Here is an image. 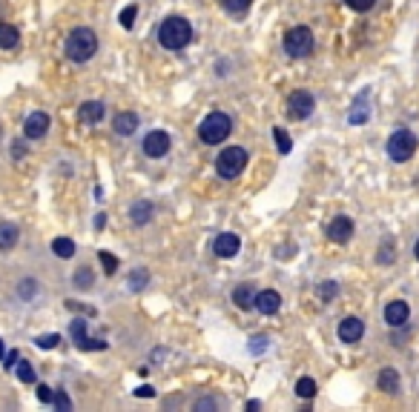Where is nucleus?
Instances as JSON below:
<instances>
[{
	"mask_svg": "<svg viewBox=\"0 0 419 412\" xmlns=\"http://www.w3.org/2000/svg\"><path fill=\"white\" fill-rule=\"evenodd\" d=\"M193 40V26H190V20L187 17H164V23L158 26V43L164 46V49L170 52H181V49H187Z\"/></svg>",
	"mask_w": 419,
	"mask_h": 412,
	"instance_id": "nucleus-1",
	"label": "nucleus"
},
{
	"mask_svg": "<svg viewBox=\"0 0 419 412\" xmlns=\"http://www.w3.org/2000/svg\"><path fill=\"white\" fill-rule=\"evenodd\" d=\"M95 49H98V38H95V32L86 29V26L75 29L72 35L66 38V58L75 60V63L89 60L92 55H95Z\"/></svg>",
	"mask_w": 419,
	"mask_h": 412,
	"instance_id": "nucleus-2",
	"label": "nucleus"
},
{
	"mask_svg": "<svg viewBox=\"0 0 419 412\" xmlns=\"http://www.w3.org/2000/svg\"><path fill=\"white\" fill-rule=\"evenodd\" d=\"M232 129V120L227 112H209L201 126H198V138L207 143V147H216V143H221Z\"/></svg>",
	"mask_w": 419,
	"mask_h": 412,
	"instance_id": "nucleus-3",
	"label": "nucleus"
},
{
	"mask_svg": "<svg viewBox=\"0 0 419 412\" xmlns=\"http://www.w3.org/2000/svg\"><path fill=\"white\" fill-rule=\"evenodd\" d=\"M247 149L242 147H227L219 158H216V172L224 178V181H232V178H239L244 172V166H247Z\"/></svg>",
	"mask_w": 419,
	"mask_h": 412,
	"instance_id": "nucleus-4",
	"label": "nucleus"
},
{
	"mask_svg": "<svg viewBox=\"0 0 419 412\" xmlns=\"http://www.w3.org/2000/svg\"><path fill=\"white\" fill-rule=\"evenodd\" d=\"M313 46H316V40H313V32H310L308 26H293V29L285 35V52H287V58H293V60L308 58V55L313 52Z\"/></svg>",
	"mask_w": 419,
	"mask_h": 412,
	"instance_id": "nucleus-5",
	"label": "nucleus"
},
{
	"mask_svg": "<svg viewBox=\"0 0 419 412\" xmlns=\"http://www.w3.org/2000/svg\"><path fill=\"white\" fill-rule=\"evenodd\" d=\"M416 152V135L411 129H397L388 138V158L393 163H405Z\"/></svg>",
	"mask_w": 419,
	"mask_h": 412,
	"instance_id": "nucleus-6",
	"label": "nucleus"
},
{
	"mask_svg": "<svg viewBox=\"0 0 419 412\" xmlns=\"http://www.w3.org/2000/svg\"><path fill=\"white\" fill-rule=\"evenodd\" d=\"M69 332H72V341L84 349V352H101V349H106L109 344L106 341H101V338H89L86 335V318H72V327H69Z\"/></svg>",
	"mask_w": 419,
	"mask_h": 412,
	"instance_id": "nucleus-7",
	"label": "nucleus"
},
{
	"mask_svg": "<svg viewBox=\"0 0 419 412\" xmlns=\"http://www.w3.org/2000/svg\"><path fill=\"white\" fill-rule=\"evenodd\" d=\"M313 109H316V98H313L310 92L299 89V92H293V94H290V101H287V112H290V117L305 120V117H310V115H313Z\"/></svg>",
	"mask_w": 419,
	"mask_h": 412,
	"instance_id": "nucleus-8",
	"label": "nucleus"
},
{
	"mask_svg": "<svg viewBox=\"0 0 419 412\" xmlns=\"http://www.w3.org/2000/svg\"><path fill=\"white\" fill-rule=\"evenodd\" d=\"M328 238L333 240V244H347V240L354 238V221L347 215H336L328 224Z\"/></svg>",
	"mask_w": 419,
	"mask_h": 412,
	"instance_id": "nucleus-9",
	"label": "nucleus"
},
{
	"mask_svg": "<svg viewBox=\"0 0 419 412\" xmlns=\"http://www.w3.org/2000/svg\"><path fill=\"white\" fill-rule=\"evenodd\" d=\"M170 135L167 132H161V129H155V132H150L147 138H144V155H150V158H164L167 152H170Z\"/></svg>",
	"mask_w": 419,
	"mask_h": 412,
	"instance_id": "nucleus-10",
	"label": "nucleus"
},
{
	"mask_svg": "<svg viewBox=\"0 0 419 412\" xmlns=\"http://www.w3.org/2000/svg\"><path fill=\"white\" fill-rule=\"evenodd\" d=\"M239 249H242V240H239V235H232V232H221V235L213 240V252H216L219 258H236Z\"/></svg>",
	"mask_w": 419,
	"mask_h": 412,
	"instance_id": "nucleus-11",
	"label": "nucleus"
},
{
	"mask_svg": "<svg viewBox=\"0 0 419 412\" xmlns=\"http://www.w3.org/2000/svg\"><path fill=\"white\" fill-rule=\"evenodd\" d=\"M46 132H49V115H46V112H32V115L26 117V124H23V135L32 138V140H38V138H43Z\"/></svg>",
	"mask_w": 419,
	"mask_h": 412,
	"instance_id": "nucleus-12",
	"label": "nucleus"
},
{
	"mask_svg": "<svg viewBox=\"0 0 419 412\" xmlns=\"http://www.w3.org/2000/svg\"><path fill=\"white\" fill-rule=\"evenodd\" d=\"M362 335H365V324L359 321V318H342V324H339V341L342 344H356V341H362Z\"/></svg>",
	"mask_w": 419,
	"mask_h": 412,
	"instance_id": "nucleus-13",
	"label": "nucleus"
},
{
	"mask_svg": "<svg viewBox=\"0 0 419 412\" xmlns=\"http://www.w3.org/2000/svg\"><path fill=\"white\" fill-rule=\"evenodd\" d=\"M408 318H411V309H408L405 301H390L385 306V324L388 327H405Z\"/></svg>",
	"mask_w": 419,
	"mask_h": 412,
	"instance_id": "nucleus-14",
	"label": "nucleus"
},
{
	"mask_svg": "<svg viewBox=\"0 0 419 412\" xmlns=\"http://www.w3.org/2000/svg\"><path fill=\"white\" fill-rule=\"evenodd\" d=\"M278 306H282V295H278L276 289H262V292H255V309L262 315H276Z\"/></svg>",
	"mask_w": 419,
	"mask_h": 412,
	"instance_id": "nucleus-15",
	"label": "nucleus"
},
{
	"mask_svg": "<svg viewBox=\"0 0 419 412\" xmlns=\"http://www.w3.org/2000/svg\"><path fill=\"white\" fill-rule=\"evenodd\" d=\"M104 115H106V109H104V104H101V101H86V104H81V109H78V117L84 120L86 126L101 124Z\"/></svg>",
	"mask_w": 419,
	"mask_h": 412,
	"instance_id": "nucleus-16",
	"label": "nucleus"
},
{
	"mask_svg": "<svg viewBox=\"0 0 419 412\" xmlns=\"http://www.w3.org/2000/svg\"><path fill=\"white\" fill-rule=\"evenodd\" d=\"M152 215H155V206H152L150 201H138V204H132V209H129V221H132L135 226H147V224L152 221Z\"/></svg>",
	"mask_w": 419,
	"mask_h": 412,
	"instance_id": "nucleus-17",
	"label": "nucleus"
},
{
	"mask_svg": "<svg viewBox=\"0 0 419 412\" xmlns=\"http://www.w3.org/2000/svg\"><path fill=\"white\" fill-rule=\"evenodd\" d=\"M232 304H236L239 309H253L255 306V289L250 283H239L236 289H232Z\"/></svg>",
	"mask_w": 419,
	"mask_h": 412,
	"instance_id": "nucleus-18",
	"label": "nucleus"
},
{
	"mask_svg": "<svg viewBox=\"0 0 419 412\" xmlns=\"http://www.w3.org/2000/svg\"><path fill=\"white\" fill-rule=\"evenodd\" d=\"M367 115H370V109H367V92H362L359 98L354 101V106H351V112H347V120H351L354 126H362L365 120H367Z\"/></svg>",
	"mask_w": 419,
	"mask_h": 412,
	"instance_id": "nucleus-19",
	"label": "nucleus"
},
{
	"mask_svg": "<svg viewBox=\"0 0 419 412\" xmlns=\"http://www.w3.org/2000/svg\"><path fill=\"white\" fill-rule=\"evenodd\" d=\"M112 129H115V135H132L138 129V115L135 112H121L112 120Z\"/></svg>",
	"mask_w": 419,
	"mask_h": 412,
	"instance_id": "nucleus-20",
	"label": "nucleus"
},
{
	"mask_svg": "<svg viewBox=\"0 0 419 412\" xmlns=\"http://www.w3.org/2000/svg\"><path fill=\"white\" fill-rule=\"evenodd\" d=\"M17 46H20V32L12 26V23H0V49L12 52Z\"/></svg>",
	"mask_w": 419,
	"mask_h": 412,
	"instance_id": "nucleus-21",
	"label": "nucleus"
},
{
	"mask_svg": "<svg viewBox=\"0 0 419 412\" xmlns=\"http://www.w3.org/2000/svg\"><path fill=\"white\" fill-rule=\"evenodd\" d=\"M17 238H20V229L15 224H0V252L15 249Z\"/></svg>",
	"mask_w": 419,
	"mask_h": 412,
	"instance_id": "nucleus-22",
	"label": "nucleus"
},
{
	"mask_svg": "<svg viewBox=\"0 0 419 412\" xmlns=\"http://www.w3.org/2000/svg\"><path fill=\"white\" fill-rule=\"evenodd\" d=\"M377 386H379V390L382 393H397L400 390V372L397 370H382L379 372V378H377Z\"/></svg>",
	"mask_w": 419,
	"mask_h": 412,
	"instance_id": "nucleus-23",
	"label": "nucleus"
},
{
	"mask_svg": "<svg viewBox=\"0 0 419 412\" xmlns=\"http://www.w3.org/2000/svg\"><path fill=\"white\" fill-rule=\"evenodd\" d=\"M15 375H17V381H23V384H35V381H38L35 367H32L29 361H20V358H17V363H15Z\"/></svg>",
	"mask_w": 419,
	"mask_h": 412,
	"instance_id": "nucleus-24",
	"label": "nucleus"
},
{
	"mask_svg": "<svg viewBox=\"0 0 419 412\" xmlns=\"http://www.w3.org/2000/svg\"><path fill=\"white\" fill-rule=\"evenodd\" d=\"M52 252H55L58 258H72V255H75L72 238H55V240H52Z\"/></svg>",
	"mask_w": 419,
	"mask_h": 412,
	"instance_id": "nucleus-25",
	"label": "nucleus"
},
{
	"mask_svg": "<svg viewBox=\"0 0 419 412\" xmlns=\"http://www.w3.org/2000/svg\"><path fill=\"white\" fill-rule=\"evenodd\" d=\"M393 258H397V244H393V238H385L382 247H379L377 261H379L382 266H388V263H393Z\"/></svg>",
	"mask_w": 419,
	"mask_h": 412,
	"instance_id": "nucleus-26",
	"label": "nucleus"
},
{
	"mask_svg": "<svg viewBox=\"0 0 419 412\" xmlns=\"http://www.w3.org/2000/svg\"><path fill=\"white\" fill-rule=\"evenodd\" d=\"M273 138H276V149L282 152V155H290V149H293V140H290V135L285 132V129H273Z\"/></svg>",
	"mask_w": 419,
	"mask_h": 412,
	"instance_id": "nucleus-27",
	"label": "nucleus"
},
{
	"mask_svg": "<svg viewBox=\"0 0 419 412\" xmlns=\"http://www.w3.org/2000/svg\"><path fill=\"white\" fill-rule=\"evenodd\" d=\"M316 292H319V298H322L324 304H331V301L339 295V283H336V281H324V283H319Z\"/></svg>",
	"mask_w": 419,
	"mask_h": 412,
	"instance_id": "nucleus-28",
	"label": "nucleus"
},
{
	"mask_svg": "<svg viewBox=\"0 0 419 412\" xmlns=\"http://www.w3.org/2000/svg\"><path fill=\"white\" fill-rule=\"evenodd\" d=\"M296 395L299 398H313L316 395V381L313 378H299L296 381Z\"/></svg>",
	"mask_w": 419,
	"mask_h": 412,
	"instance_id": "nucleus-29",
	"label": "nucleus"
},
{
	"mask_svg": "<svg viewBox=\"0 0 419 412\" xmlns=\"http://www.w3.org/2000/svg\"><path fill=\"white\" fill-rule=\"evenodd\" d=\"M250 3H253V0H221V6H224L230 15H242V12H247Z\"/></svg>",
	"mask_w": 419,
	"mask_h": 412,
	"instance_id": "nucleus-30",
	"label": "nucleus"
},
{
	"mask_svg": "<svg viewBox=\"0 0 419 412\" xmlns=\"http://www.w3.org/2000/svg\"><path fill=\"white\" fill-rule=\"evenodd\" d=\"M92 281H95V275H92L89 266L78 270V275H75V286H78V289H89V286H92Z\"/></svg>",
	"mask_w": 419,
	"mask_h": 412,
	"instance_id": "nucleus-31",
	"label": "nucleus"
},
{
	"mask_svg": "<svg viewBox=\"0 0 419 412\" xmlns=\"http://www.w3.org/2000/svg\"><path fill=\"white\" fill-rule=\"evenodd\" d=\"M98 258H101L104 272H106V275H115V270H118V261H115V255H112V252H98Z\"/></svg>",
	"mask_w": 419,
	"mask_h": 412,
	"instance_id": "nucleus-32",
	"label": "nucleus"
},
{
	"mask_svg": "<svg viewBox=\"0 0 419 412\" xmlns=\"http://www.w3.org/2000/svg\"><path fill=\"white\" fill-rule=\"evenodd\" d=\"M147 281H150L147 270H135L132 278H129V289H135V292H138V289H144V286H147Z\"/></svg>",
	"mask_w": 419,
	"mask_h": 412,
	"instance_id": "nucleus-33",
	"label": "nucleus"
},
{
	"mask_svg": "<svg viewBox=\"0 0 419 412\" xmlns=\"http://www.w3.org/2000/svg\"><path fill=\"white\" fill-rule=\"evenodd\" d=\"M52 404H55V409H58V412H69V409H72V401H69V395H66L63 390H55Z\"/></svg>",
	"mask_w": 419,
	"mask_h": 412,
	"instance_id": "nucleus-34",
	"label": "nucleus"
},
{
	"mask_svg": "<svg viewBox=\"0 0 419 412\" xmlns=\"http://www.w3.org/2000/svg\"><path fill=\"white\" fill-rule=\"evenodd\" d=\"M35 344H38L40 349H55V347L61 344V335H55V332H52V335H40Z\"/></svg>",
	"mask_w": 419,
	"mask_h": 412,
	"instance_id": "nucleus-35",
	"label": "nucleus"
},
{
	"mask_svg": "<svg viewBox=\"0 0 419 412\" xmlns=\"http://www.w3.org/2000/svg\"><path fill=\"white\" fill-rule=\"evenodd\" d=\"M345 3H347V9H354V12H370L377 0H345Z\"/></svg>",
	"mask_w": 419,
	"mask_h": 412,
	"instance_id": "nucleus-36",
	"label": "nucleus"
},
{
	"mask_svg": "<svg viewBox=\"0 0 419 412\" xmlns=\"http://www.w3.org/2000/svg\"><path fill=\"white\" fill-rule=\"evenodd\" d=\"M267 341H270V338H267V335H259V338H250V352H253V355H259V352H264V349H267Z\"/></svg>",
	"mask_w": 419,
	"mask_h": 412,
	"instance_id": "nucleus-37",
	"label": "nucleus"
},
{
	"mask_svg": "<svg viewBox=\"0 0 419 412\" xmlns=\"http://www.w3.org/2000/svg\"><path fill=\"white\" fill-rule=\"evenodd\" d=\"M52 398H55L52 386H49V384H40V386H38V401H40V404H52Z\"/></svg>",
	"mask_w": 419,
	"mask_h": 412,
	"instance_id": "nucleus-38",
	"label": "nucleus"
},
{
	"mask_svg": "<svg viewBox=\"0 0 419 412\" xmlns=\"http://www.w3.org/2000/svg\"><path fill=\"white\" fill-rule=\"evenodd\" d=\"M135 15H138V6H127V9L121 12V26H124V29H132Z\"/></svg>",
	"mask_w": 419,
	"mask_h": 412,
	"instance_id": "nucleus-39",
	"label": "nucleus"
},
{
	"mask_svg": "<svg viewBox=\"0 0 419 412\" xmlns=\"http://www.w3.org/2000/svg\"><path fill=\"white\" fill-rule=\"evenodd\" d=\"M35 289H38V283H35V281H20V286H17V292L23 295V301H32L29 295H35Z\"/></svg>",
	"mask_w": 419,
	"mask_h": 412,
	"instance_id": "nucleus-40",
	"label": "nucleus"
},
{
	"mask_svg": "<svg viewBox=\"0 0 419 412\" xmlns=\"http://www.w3.org/2000/svg\"><path fill=\"white\" fill-rule=\"evenodd\" d=\"M219 406V401L216 398H201V401H196V409L201 412V409H216Z\"/></svg>",
	"mask_w": 419,
	"mask_h": 412,
	"instance_id": "nucleus-41",
	"label": "nucleus"
},
{
	"mask_svg": "<svg viewBox=\"0 0 419 412\" xmlns=\"http://www.w3.org/2000/svg\"><path fill=\"white\" fill-rule=\"evenodd\" d=\"M135 395H138V398H152V395H155V390H152L150 384H144V386H138V390H135Z\"/></svg>",
	"mask_w": 419,
	"mask_h": 412,
	"instance_id": "nucleus-42",
	"label": "nucleus"
},
{
	"mask_svg": "<svg viewBox=\"0 0 419 412\" xmlns=\"http://www.w3.org/2000/svg\"><path fill=\"white\" fill-rule=\"evenodd\" d=\"M15 363H17V352H9V355L3 358V367H6V370H15Z\"/></svg>",
	"mask_w": 419,
	"mask_h": 412,
	"instance_id": "nucleus-43",
	"label": "nucleus"
},
{
	"mask_svg": "<svg viewBox=\"0 0 419 412\" xmlns=\"http://www.w3.org/2000/svg\"><path fill=\"white\" fill-rule=\"evenodd\" d=\"M3 358H6V344L0 341V361H3Z\"/></svg>",
	"mask_w": 419,
	"mask_h": 412,
	"instance_id": "nucleus-44",
	"label": "nucleus"
},
{
	"mask_svg": "<svg viewBox=\"0 0 419 412\" xmlns=\"http://www.w3.org/2000/svg\"><path fill=\"white\" fill-rule=\"evenodd\" d=\"M413 255H416V261H419V240H416V247H413Z\"/></svg>",
	"mask_w": 419,
	"mask_h": 412,
	"instance_id": "nucleus-45",
	"label": "nucleus"
},
{
	"mask_svg": "<svg viewBox=\"0 0 419 412\" xmlns=\"http://www.w3.org/2000/svg\"><path fill=\"white\" fill-rule=\"evenodd\" d=\"M0 135H3V132H0Z\"/></svg>",
	"mask_w": 419,
	"mask_h": 412,
	"instance_id": "nucleus-46",
	"label": "nucleus"
}]
</instances>
